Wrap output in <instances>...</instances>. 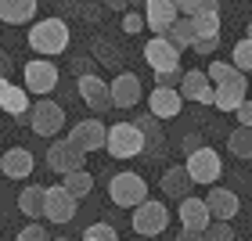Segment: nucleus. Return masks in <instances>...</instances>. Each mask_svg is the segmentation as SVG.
Masks as SVG:
<instances>
[{
    "label": "nucleus",
    "instance_id": "dca6fc26",
    "mask_svg": "<svg viewBox=\"0 0 252 241\" xmlns=\"http://www.w3.org/2000/svg\"><path fill=\"white\" fill-rule=\"evenodd\" d=\"M180 97L184 101H198V105H213V83L205 76V68H188L180 76Z\"/></svg>",
    "mask_w": 252,
    "mask_h": 241
},
{
    "label": "nucleus",
    "instance_id": "f257e3e1",
    "mask_svg": "<svg viewBox=\"0 0 252 241\" xmlns=\"http://www.w3.org/2000/svg\"><path fill=\"white\" fill-rule=\"evenodd\" d=\"M68 40H72V32H68L65 18H40V22L29 26V47L36 54H43V58L62 54L68 47Z\"/></svg>",
    "mask_w": 252,
    "mask_h": 241
},
{
    "label": "nucleus",
    "instance_id": "1a4fd4ad",
    "mask_svg": "<svg viewBox=\"0 0 252 241\" xmlns=\"http://www.w3.org/2000/svg\"><path fill=\"white\" fill-rule=\"evenodd\" d=\"M83 151H79V148L68 141H51V148H47V166L54 169V173L58 177H68V173H76V169H83Z\"/></svg>",
    "mask_w": 252,
    "mask_h": 241
},
{
    "label": "nucleus",
    "instance_id": "6ab92c4d",
    "mask_svg": "<svg viewBox=\"0 0 252 241\" xmlns=\"http://www.w3.org/2000/svg\"><path fill=\"white\" fill-rule=\"evenodd\" d=\"M180 108H184V97H180V90L155 87L152 97H148V116H155V119H177Z\"/></svg>",
    "mask_w": 252,
    "mask_h": 241
},
{
    "label": "nucleus",
    "instance_id": "20e7f679",
    "mask_svg": "<svg viewBox=\"0 0 252 241\" xmlns=\"http://www.w3.org/2000/svg\"><path fill=\"white\" fill-rule=\"evenodd\" d=\"M108 198L119 205V209H133V205H141L144 198H148V183H144V177L141 173H116L108 180Z\"/></svg>",
    "mask_w": 252,
    "mask_h": 241
},
{
    "label": "nucleus",
    "instance_id": "c9c22d12",
    "mask_svg": "<svg viewBox=\"0 0 252 241\" xmlns=\"http://www.w3.org/2000/svg\"><path fill=\"white\" fill-rule=\"evenodd\" d=\"M15 241H51V238H47V231H43L40 223H29V227H22V231H18Z\"/></svg>",
    "mask_w": 252,
    "mask_h": 241
},
{
    "label": "nucleus",
    "instance_id": "ea45409f",
    "mask_svg": "<svg viewBox=\"0 0 252 241\" xmlns=\"http://www.w3.org/2000/svg\"><path fill=\"white\" fill-rule=\"evenodd\" d=\"M238 116V126H245V130H252V101H242V105L234 108Z\"/></svg>",
    "mask_w": 252,
    "mask_h": 241
},
{
    "label": "nucleus",
    "instance_id": "0eeeda50",
    "mask_svg": "<svg viewBox=\"0 0 252 241\" xmlns=\"http://www.w3.org/2000/svg\"><path fill=\"white\" fill-rule=\"evenodd\" d=\"M58 65L51 58H36L26 65V94H36V97H47L54 87H58Z\"/></svg>",
    "mask_w": 252,
    "mask_h": 241
},
{
    "label": "nucleus",
    "instance_id": "473e14b6",
    "mask_svg": "<svg viewBox=\"0 0 252 241\" xmlns=\"http://www.w3.org/2000/svg\"><path fill=\"white\" fill-rule=\"evenodd\" d=\"M202 241H234V227L223 223V220H213V223L202 231Z\"/></svg>",
    "mask_w": 252,
    "mask_h": 241
},
{
    "label": "nucleus",
    "instance_id": "4be33fe9",
    "mask_svg": "<svg viewBox=\"0 0 252 241\" xmlns=\"http://www.w3.org/2000/svg\"><path fill=\"white\" fill-rule=\"evenodd\" d=\"M158 187H162L166 198H188L194 183H191V177H188L184 166H169L166 173H162V180H158Z\"/></svg>",
    "mask_w": 252,
    "mask_h": 241
},
{
    "label": "nucleus",
    "instance_id": "9b49d317",
    "mask_svg": "<svg viewBox=\"0 0 252 241\" xmlns=\"http://www.w3.org/2000/svg\"><path fill=\"white\" fill-rule=\"evenodd\" d=\"M76 90H79V97H83V105H90V108L97 112V116L112 108L108 79H101L97 72H87V76H79V79H76Z\"/></svg>",
    "mask_w": 252,
    "mask_h": 241
},
{
    "label": "nucleus",
    "instance_id": "72a5a7b5",
    "mask_svg": "<svg viewBox=\"0 0 252 241\" xmlns=\"http://www.w3.org/2000/svg\"><path fill=\"white\" fill-rule=\"evenodd\" d=\"M83 238H87V241H119V234L112 231L108 223H90L87 231H83Z\"/></svg>",
    "mask_w": 252,
    "mask_h": 241
},
{
    "label": "nucleus",
    "instance_id": "7c9ffc66",
    "mask_svg": "<svg viewBox=\"0 0 252 241\" xmlns=\"http://www.w3.org/2000/svg\"><path fill=\"white\" fill-rule=\"evenodd\" d=\"M205 76H209V83H213V90H216L220 83H227V79H234V76H238V68H234L231 61H213L209 68H205Z\"/></svg>",
    "mask_w": 252,
    "mask_h": 241
},
{
    "label": "nucleus",
    "instance_id": "603ef678",
    "mask_svg": "<svg viewBox=\"0 0 252 241\" xmlns=\"http://www.w3.org/2000/svg\"><path fill=\"white\" fill-rule=\"evenodd\" d=\"M137 241H144V238H137Z\"/></svg>",
    "mask_w": 252,
    "mask_h": 241
},
{
    "label": "nucleus",
    "instance_id": "a211bd4d",
    "mask_svg": "<svg viewBox=\"0 0 252 241\" xmlns=\"http://www.w3.org/2000/svg\"><path fill=\"white\" fill-rule=\"evenodd\" d=\"M177 220H180V231H194V234H202L205 227L213 223V216H209V209H205V202H202V198L188 194V198H180V212H177Z\"/></svg>",
    "mask_w": 252,
    "mask_h": 241
},
{
    "label": "nucleus",
    "instance_id": "bb28decb",
    "mask_svg": "<svg viewBox=\"0 0 252 241\" xmlns=\"http://www.w3.org/2000/svg\"><path fill=\"white\" fill-rule=\"evenodd\" d=\"M227 151L234 158H252V130L238 126L234 133H227Z\"/></svg>",
    "mask_w": 252,
    "mask_h": 241
},
{
    "label": "nucleus",
    "instance_id": "8fccbe9b",
    "mask_svg": "<svg viewBox=\"0 0 252 241\" xmlns=\"http://www.w3.org/2000/svg\"><path fill=\"white\" fill-rule=\"evenodd\" d=\"M234 241H245V238H234Z\"/></svg>",
    "mask_w": 252,
    "mask_h": 241
},
{
    "label": "nucleus",
    "instance_id": "5701e85b",
    "mask_svg": "<svg viewBox=\"0 0 252 241\" xmlns=\"http://www.w3.org/2000/svg\"><path fill=\"white\" fill-rule=\"evenodd\" d=\"M43 194H47V187H40V183H29V187L18 191V212L26 220H40L43 216Z\"/></svg>",
    "mask_w": 252,
    "mask_h": 241
},
{
    "label": "nucleus",
    "instance_id": "864d4df0",
    "mask_svg": "<svg viewBox=\"0 0 252 241\" xmlns=\"http://www.w3.org/2000/svg\"><path fill=\"white\" fill-rule=\"evenodd\" d=\"M83 241H87V238H83Z\"/></svg>",
    "mask_w": 252,
    "mask_h": 241
},
{
    "label": "nucleus",
    "instance_id": "c85d7f7f",
    "mask_svg": "<svg viewBox=\"0 0 252 241\" xmlns=\"http://www.w3.org/2000/svg\"><path fill=\"white\" fill-rule=\"evenodd\" d=\"M191 26H194V36H220V11H202V15H194L191 18Z\"/></svg>",
    "mask_w": 252,
    "mask_h": 241
},
{
    "label": "nucleus",
    "instance_id": "c756f323",
    "mask_svg": "<svg viewBox=\"0 0 252 241\" xmlns=\"http://www.w3.org/2000/svg\"><path fill=\"white\" fill-rule=\"evenodd\" d=\"M173 7H177V15L194 18L202 11H220V0H173Z\"/></svg>",
    "mask_w": 252,
    "mask_h": 241
},
{
    "label": "nucleus",
    "instance_id": "412c9836",
    "mask_svg": "<svg viewBox=\"0 0 252 241\" xmlns=\"http://www.w3.org/2000/svg\"><path fill=\"white\" fill-rule=\"evenodd\" d=\"M32 166H36V158H32L29 148H7L4 151V169H0V173L11 177V180H26V177H32Z\"/></svg>",
    "mask_w": 252,
    "mask_h": 241
},
{
    "label": "nucleus",
    "instance_id": "7ed1b4c3",
    "mask_svg": "<svg viewBox=\"0 0 252 241\" xmlns=\"http://www.w3.org/2000/svg\"><path fill=\"white\" fill-rule=\"evenodd\" d=\"M26 122L32 126V133H40V137H58L62 126H65V108L51 97H40L36 105L26 112Z\"/></svg>",
    "mask_w": 252,
    "mask_h": 241
},
{
    "label": "nucleus",
    "instance_id": "e433bc0d",
    "mask_svg": "<svg viewBox=\"0 0 252 241\" xmlns=\"http://www.w3.org/2000/svg\"><path fill=\"white\" fill-rule=\"evenodd\" d=\"M216 47H220V36H202V40H194V43H191V51H194V54H202V58H205V54H213Z\"/></svg>",
    "mask_w": 252,
    "mask_h": 241
},
{
    "label": "nucleus",
    "instance_id": "f8f14e48",
    "mask_svg": "<svg viewBox=\"0 0 252 241\" xmlns=\"http://www.w3.org/2000/svg\"><path fill=\"white\" fill-rule=\"evenodd\" d=\"M105 133H108V126L101 119H79L72 130H68V141L87 155V151H101V148H105Z\"/></svg>",
    "mask_w": 252,
    "mask_h": 241
},
{
    "label": "nucleus",
    "instance_id": "58836bf2",
    "mask_svg": "<svg viewBox=\"0 0 252 241\" xmlns=\"http://www.w3.org/2000/svg\"><path fill=\"white\" fill-rule=\"evenodd\" d=\"M180 76H184V68H173V72H155L158 87H169V90H177V87H180Z\"/></svg>",
    "mask_w": 252,
    "mask_h": 241
},
{
    "label": "nucleus",
    "instance_id": "79ce46f5",
    "mask_svg": "<svg viewBox=\"0 0 252 241\" xmlns=\"http://www.w3.org/2000/svg\"><path fill=\"white\" fill-rule=\"evenodd\" d=\"M198 148H202V137H198V133H188V137H184V151L191 155V151H198Z\"/></svg>",
    "mask_w": 252,
    "mask_h": 241
},
{
    "label": "nucleus",
    "instance_id": "4468645a",
    "mask_svg": "<svg viewBox=\"0 0 252 241\" xmlns=\"http://www.w3.org/2000/svg\"><path fill=\"white\" fill-rule=\"evenodd\" d=\"M202 202H205V209H209L213 220H223V223H231L234 216L242 212V198H238L231 187H213Z\"/></svg>",
    "mask_w": 252,
    "mask_h": 241
},
{
    "label": "nucleus",
    "instance_id": "3c124183",
    "mask_svg": "<svg viewBox=\"0 0 252 241\" xmlns=\"http://www.w3.org/2000/svg\"><path fill=\"white\" fill-rule=\"evenodd\" d=\"M54 241H65V238H54Z\"/></svg>",
    "mask_w": 252,
    "mask_h": 241
},
{
    "label": "nucleus",
    "instance_id": "9d476101",
    "mask_svg": "<svg viewBox=\"0 0 252 241\" xmlns=\"http://www.w3.org/2000/svg\"><path fill=\"white\" fill-rule=\"evenodd\" d=\"M180 47H173L166 36H152L144 43V61L155 68V72H173V68H180Z\"/></svg>",
    "mask_w": 252,
    "mask_h": 241
},
{
    "label": "nucleus",
    "instance_id": "ddd939ff",
    "mask_svg": "<svg viewBox=\"0 0 252 241\" xmlns=\"http://www.w3.org/2000/svg\"><path fill=\"white\" fill-rule=\"evenodd\" d=\"M108 94H112V108H133V105H141V79L130 68H123L108 83Z\"/></svg>",
    "mask_w": 252,
    "mask_h": 241
},
{
    "label": "nucleus",
    "instance_id": "f3484780",
    "mask_svg": "<svg viewBox=\"0 0 252 241\" xmlns=\"http://www.w3.org/2000/svg\"><path fill=\"white\" fill-rule=\"evenodd\" d=\"M242 101H249V79H245V72H238L234 79H227V83H220L213 90V105L220 112H234Z\"/></svg>",
    "mask_w": 252,
    "mask_h": 241
},
{
    "label": "nucleus",
    "instance_id": "c03bdc74",
    "mask_svg": "<svg viewBox=\"0 0 252 241\" xmlns=\"http://www.w3.org/2000/svg\"><path fill=\"white\" fill-rule=\"evenodd\" d=\"M177 241H202V234H194V231H180Z\"/></svg>",
    "mask_w": 252,
    "mask_h": 241
},
{
    "label": "nucleus",
    "instance_id": "b1692460",
    "mask_svg": "<svg viewBox=\"0 0 252 241\" xmlns=\"http://www.w3.org/2000/svg\"><path fill=\"white\" fill-rule=\"evenodd\" d=\"M62 187L72 194V198L79 202V198H87L90 191H94V177L87 173V169H76V173H68V177H62Z\"/></svg>",
    "mask_w": 252,
    "mask_h": 241
},
{
    "label": "nucleus",
    "instance_id": "37998d69",
    "mask_svg": "<svg viewBox=\"0 0 252 241\" xmlns=\"http://www.w3.org/2000/svg\"><path fill=\"white\" fill-rule=\"evenodd\" d=\"M101 4L112 7V11H119V15H123V11H130V0H101Z\"/></svg>",
    "mask_w": 252,
    "mask_h": 241
},
{
    "label": "nucleus",
    "instance_id": "4c0bfd02",
    "mask_svg": "<svg viewBox=\"0 0 252 241\" xmlns=\"http://www.w3.org/2000/svg\"><path fill=\"white\" fill-rule=\"evenodd\" d=\"M54 7H58V18H79V0H54Z\"/></svg>",
    "mask_w": 252,
    "mask_h": 241
},
{
    "label": "nucleus",
    "instance_id": "6e6552de",
    "mask_svg": "<svg viewBox=\"0 0 252 241\" xmlns=\"http://www.w3.org/2000/svg\"><path fill=\"white\" fill-rule=\"evenodd\" d=\"M76 205H79V202L62 187V183H58V187H47V194H43V220L65 227V223L76 220Z\"/></svg>",
    "mask_w": 252,
    "mask_h": 241
},
{
    "label": "nucleus",
    "instance_id": "423d86ee",
    "mask_svg": "<svg viewBox=\"0 0 252 241\" xmlns=\"http://www.w3.org/2000/svg\"><path fill=\"white\" fill-rule=\"evenodd\" d=\"M130 223H133V231L141 234V238H155V234H162V231H166V223H169V209H166L162 202H155V198H144L141 205H133Z\"/></svg>",
    "mask_w": 252,
    "mask_h": 241
},
{
    "label": "nucleus",
    "instance_id": "09e8293b",
    "mask_svg": "<svg viewBox=\"0 0 252 241\" xmlns=\"http://www.w3.org/2000/svg\"><path fill=\"white\" fill-rule=\"evenodd\" d=\"M0 169H4V155H0Z\"/></svg>",
    "mask_w": 252,
    "mask_h": 241
},
{
    "label": "nucleus",
    "instance_id": "a19ab883",
    "mask_svg": "<svg viewBox=\"0 0 252 241\" xmlns=\"http://www.w3.org/2000/svg\"><path fill=\"white\" fill-rule=\"evenodd\" d=\"M11 65H15V61H11V54H7V51H0V79H7V76H11Z\"/></svg>",
    "mask_w": 252,
    "mask_h": 241
},
{
    "label": "nucleus",
    "instance_id": "49530a36",
    "mask_svg": "<svg viewBox=\"0 0 252 241\" xmlns=\"http://www.w3.org/2000/svg\"><path fill=\"white\" fill-rule=\"evenodd\" d=\"M245 40H252V22H249V26H245Z\"/></svg>",
    "mask_w": 252,
    "mask_h": 241
},
{
    "label": "nucleus",
    "instance_id": "f03ea898",
    "mask_svg": "<svg viewBox=\"0 0 252 241\" xmlns=\"http://www.w3.org/2000/svg\"><path fill=\"white\" fill-rule=\"evenodd\" d=\"M105 151L112 158H137L144 151V137L133 122H116V126H108V133H105Z\"/></svg>",
    "mask_w": 252,
    "mask_h": 241
},
{
    "label": "nucleus",
    "instance_id": "2eb2a0df",
    "mask_svg": "<svg viewBox=\"0 0 252 241\" xmlns=\"http://www.w3.org/2000/svg\"><path fill=\"white\" fill-rule=\"evenodd\" d=\"M144 26L155 32V36H166L169 32V26L180 18L177 15V7H173V0H144Z\"/></svg>",
    "mask_w": 252,
    "mask_h": 241
},
{
    "label": "nucleus",
    "instance_id": "f704fd0d",
    "mask_svg": "<svg viewBox=\"0 0 252 241\" xmlns=\"http://www.w3.org/2000/svg\"><path fill=\"white\" fill-rule=\"evenodd\" d=\"M123 32H130V36L144 32V15L141 11H123Z\"/></svg>",
    "mask_w": 252,
    "mask_h": 241
},
{
    "label": "nucleus",
    "instance_id": "2f4dec72",
    "mask_svg": "<svg viewBox=\"0 0 252 241\" xmlns=\"http://www.w3.org/2000/svg\"><path fill=\"white\" fill-rule=\"evenodd\" d=\"M231 65L238 68V72H252V40H238V43H234Z\"/></svg>",
    "mask_w": 252,
    "mask_h": 241
},
{
    "label": "nucleus",
    "instance_id": "393cba45",
    "mask_svg": "<svg viewBox=\"0 0 252 241\" xmlns=\"http://www.w3.org/2000/svg\"><path fill=\"white\" fill-rule=\"evenodd\" d=\"M0 108H4L7 116H15V119H26V112L32 108L26 87H15V83H11V90H7V97H4V105H0Z\"/></svg>",
    "mask_w": 252,
    "mask_h": 241
},
{
    "label": "nucleus",
    "instance_id": "de8ad7c7",
    "mask_svg": "<svg viewBox=\"0 0 252 241\" xmlns=\"http://www.w3.org/2000/svg\"><path fill=\"white\" fill-rule=\"evenodd\" d=\"M130 4H144V0H130Z\"/></svg>",
    "mask_w": 252,
    "mask_h": 241
},
{
    "label": "nucleus",
    "instance_id": "a878e982",
    "mask_svg": "<svg viewBox=\"0 0 252 241\" xmlns=\"http://www.w3.org/2000/svg\"><path fill=\"white\" fill-rule=\"evenodd\" d=\"M166 40L173 43V47H180V51H184V47H191V43L198 40V36H194V26H191V18H184V15H180V18L173 22V26H169Z\"/></svg>",
    "mask_w": 252,
    "mask_h": 241
},
{
    "label": "nucleus",
    "instance_id": "39448f33",
    "mask_svg": "<svg viewBox=\"0 0 252 241\" xmlns=\"http://www.w3.org/2000/svg\"><path fill=\"white\" fill-rule=\"evenodd\" d=\"M180 166L188 169L191 183H216V180H220V173H223L220 151H216V148H209V144H202L198 151H191L188 162H180Z\"/></svg>",
    "mask_w": 252,
    "mask_h": 241
},
{
    "label": "nucleus",
    "instance_id": "a18cd8bd",
    "mask_svg": "<svg viewBox=\"0 0 252 241\" xmlns=\"http://www.w3.org/2000/svg\"><path fill=\"white\" fill-rule=\"evenodd\" d=\"M7 90H11V79H0V105H4V97H7Z\"/></svg>",
    "mask_w": 252,
    "mask_h": 241
},
{
    "label": "nucleus",
    "instance_id": "cd10ccee",
    "mask_svg": "<svg viewBox=\"0 0 252 241\" xmlns=\"http://www.w3.org/2000/svg\"><path fill=\"white\" fill-rule=\"evenodd\" d=\"M90 51H94V58H97V61H105L108 68H116V72H119L123 54H116V47H112V40H108V36H94V40H90Z\"/></svg>",
    "mask_w": 252,
    "mask_h": 241
},
{
    "label": "nucleus",
    "instance_id": "aec40b11",
    "mask_svg": "<svg viewBox=\"0 0 252 241\" xmlns=\"http://www.w3.org/2000/svg\"><path fill=\"white\" fill-rule=\"evenodd\" d=\"M36 0H0V22L4 26H32L36 18Z\"/></svg>",
    "mask_w": 252,
    "mask_h": 241
}]
</instances>
